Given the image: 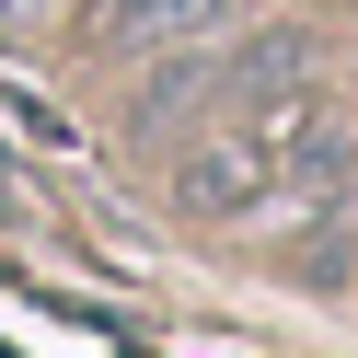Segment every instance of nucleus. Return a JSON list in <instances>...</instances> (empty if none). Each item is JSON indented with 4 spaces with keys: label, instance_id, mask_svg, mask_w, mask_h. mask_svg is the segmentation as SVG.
<instances>
[{
    "label": "nucleus",
    "instance_id": "1",
    "mask_svg": "<svg viewBox=\"0 0 358 358\" xmlns=\"http://www.w3.org/2000/svg\"><path fill=\"white\" fill-rule=\"evenodd\" d=\"M220 12H231V0H93V35H104V47L162 58V47H196Z\"/></svg>",
    "mask_w": 358,
    "mask_h": 358
},
{
    "label": "nucleus",
    "instance_id": "2",
    "mask_svg": "<svg viewBox=\"0 0 358 358\" xmlns=\"http://www.w3.org/2000/svg\"><path fill=\"white\" fill-rule=\"evenodd\" d=\"M208 104H220V58H162V70H150V93L127 104V116H139V139H185Z\"/></svg>",
    "mask_w": 358,
    "mask_h": 358
},
{
    "label": "nucleus",
    "instance_id": "3",
    "mask_svg": "<svg viewBox=\"0 0 358 358\" xmlns=\"http://www.w3.org/2000/svg\"><path fill=\"white\" fill-rule=\"evenodd\" d=\"M24 24H35V0H0V35H24Z\"/></svg>",
    "mask_w": 358,
    "mask_h": 358
}]
</instances>
